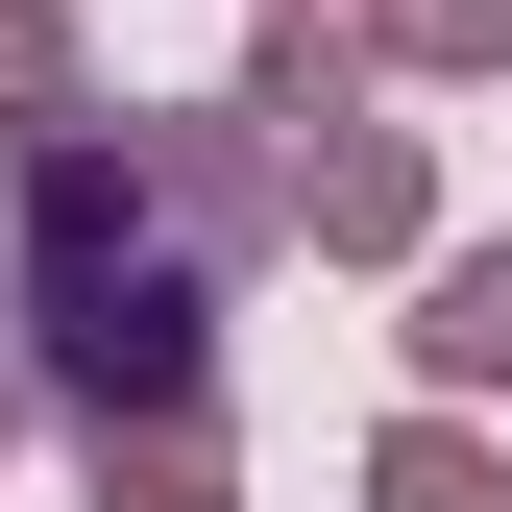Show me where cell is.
I'll return each mask as SVG.
<instances>
[{
  "instance_id": "obj_9",
  "label": "cell",
  "mask_w": 512,
  "mask_h": 512,
  "mask_svg": "<svg viewBox=\"0 0 512 512\" xmlns=\"http://www.w3.org/2000/svg\"><path fill=\"white\" fill-rule=\"evenodd\" d=\"M25 415H49V391H25V342H0V439H25Z\"/></svg>"
},
{
  "instance_id": "obj_7",
  "label": "cell",
  "mask_w": 512,
  "mask_h": 512,
  "mask_svg": "<svg viewBox=\"0 0 512 512\" xmlns=\"http://www.w3.org/2000/svg\"><path fill=\"white\" fill-rule=\"evenodd\" d=\"M366 512H512V439H488V415H439V391H415L391 439H366Z\"/></svg>"
},
{
  "instance_id": "obj_1",
  "label": "cell",
  "mask_w": 512,
  "mask_h": 512,
  "mask_svg": "<svg viewBox=\"0 0 512 512\" xmlns=\"http://www.w3.org/2000/svg\"><path fill=\"white\" fill-rule=\"evenodd\" d=\"M269 244H293V147L244 98H196V122L74 98L0 147V342L49 415H220V317Z\"/></svg>"
},
{
  "instance_id": "obj_5",
  "label": "cell",
  "mask_w": 512,
  "mask_h": 512,
  "mask_svg": "<svg viewBox=\"0 0 512 512\" xmlns=\"http://www.w3.org/2000/svg\"><path fill=\"white\" fill-rule=\"evenodd\" d=\"M220 98L269 122V147H317V122H342V98H391V74L342 49V0H317V25H269V0H244V74H220Z\"/></svg>"
},
{
  "instance_id": "obj_3",
  "label": "cell",
  "mask_w": 512,
  "mask_h": 512,
  "mask_svg": "<svg viewBox=\"0 0 512 512\" xmlns=\"http://www.w3.org/2000/svg\"><path fill=\"white\" fill-rule=\"evenodd\" d=\"M391 293H415V317H391V366H415L439 415H488V391H512V244H415Z\"/></svg>"
},
{
  "instance_id": "obj_10",
  "label": "cell",
  "mask_w": 512,
  "mask_h": 512,
  "mask_svg": "<svg viewBox=\"0 0 512 512\" xmlns=\"http://www.w3.org/2000/svg\"><path fill=\"white\" fill-rule=\"evenodd\" d=\"M269 25H317V0H269Z\"/></svg>"
},
{
  "instance_id": "obj_2",
  "label": "cell",
  "mask_w": 512,
  "mask_h": 512,
  "mask_svg": "<svg viewBox=\"0 0 512 512\" xmlns=\"http://www.w3.org/2000/svg\"><path fill=\"white\" fill-rule=\"evenodd\" d=\"M293 244H317V269H415V244H439V147H415L391 98H342L293 147Z\"/></svg>"
},
{
  "instance_id": "obj_8",
  "label": "cell",
  "mask_w": 512,
  "mask_h": 512,
  "mask_svg": "<svg viewBox=\"0 0 512 512\" xmlns=\"http://www.w3.org/2000/svg\"><path fill=\"white\" fill-rule=\"evenodd\" d=\"M98 98V49H74V0H0V147H25V122H74Z\"/></svg>"
},
{
  "instance_id": "obj_4",
  "label": "cell",
  "mask_w": 512,
  "mask_h": 512,
  "mask_svg": "<svg viewBox=\"0 0 512 512\" xmlns=\"http://www.w3.org/2000/svg\"><path fill=\"white\" fill-rule=\"evenodd\" d=\"M74 512H244L220 415H74Z\"/></svg>"
},
{
  "instance_id": "obj_6",
  "label": "cell",
  "mask_w": 512,
  "mask_h": 512,
  "mask_svg": "<svg viewBox=\"0 0 512 512\" xmlns=\"http://www.w3.org/2000/svg\"><path fill=\"white\" fill-rule=\"evenodd\" d=\"M342 49H366L391 98H488V74H512V0H342Z\"/></svg>"
}]
</instances>
